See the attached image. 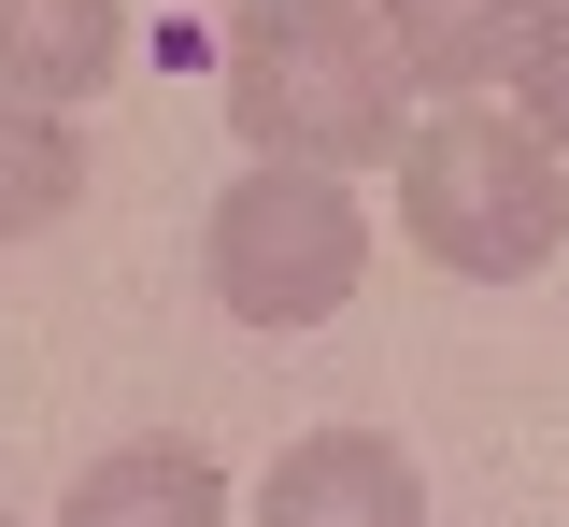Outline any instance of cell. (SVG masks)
<instances>
[{
    "label": "cell",
    "instance_id": "1",
    "mask_svg": "<svg viewBox=\"0 0 569 527\" xmlns=\"http://www.w3.org/2000/svg\"><path fill=\"white\" fill-rule=\"evenodd\" d=\"M228 129L299 171L399 157V43L370 0H242L228 14Z\"/></svg>",
    "mask_w": 569,
    "mask_h": 527
},
{
    "label": "cell",
    "instance_id": "2",
    "mask_svg": "<svg viewBox=\"0 0 569 527\" xmlns=\"http://www.w3.org/2000/svg\"><path fill=\"white\" fill-rule=\"evenodd\" d=\"M399 228H413L456 286H527L569 242L556 143L527 115H427L413 143H399Z\"/></svg>",
    "mask_w": 569,
    "mask_h": 527
},
{
    "label": "cell",
    "instance_id": "3",
    "mask_svg": "<svg viewBox=\"0 0 569 527\" xmlns=\"http://www.w3.org/2000/svg\"><path fill=\"white\" fill-rule=\"evenodd\" d=\"M370 271V215H356L342 171H299V157H257L228 200H213V300L242 328H328Z\"/></svg>",
    "mask_w": 569,
    "mask_h": 527
},
{
    "label": "cell",
    "instance_id": "4",
    "mask_svg": "<svg viewBox=\"0 0 569 527\" xmlns=\"http://www.w3.org/2000/svg\"><path fill=\"white\" fill-rule=\"evenodd\" d=\"M257 527H427V485L385 428H313V443L271 456Z\"/></svg>",
    "mask_w": 569,
    "mask_h": 527
},
{
    "label": "cell",
    "instance_id": "5",
    "mask_svg": "<svg viewBox=\"0 0 569 527\" xmlns=\"http://www.w3.org/2000/svg\"><path fill=\"white\" fill-rule=\"evenodd\" d=\"M114 58H129V14L114 0H0V100L71 115V100L114 86Z\"/></svg>",
    "mask_w": 569,
    "mask_h": 527
},
{
    "label": "cell",
    "instance_id": "6",
    "mask_svg": "<svg viewBox=\"0 0 569 527\" xmlns=\"http://www.w3.org/2000/svg\"><path fill=\"white\" fill-rule=\"evenodd\" d=\"M58 527H228V485H213L200 443H129V456H100L71 485Z\"/></svg>",
    "mask_w": 569,
    "mask_h": 527
},
{
    "label": "cell",
    "instance_id": "7",
    "mask_svg": "<svg viewBox=\"0 0 569 527\" xmlns=\"http://www.w3.org/2000/svg\"><path fill=\"white\" fill-rule=\"evenodd\" d=\"M385 14V43H399V72H427V86H470L512 58V29H527V0H370Z\"/></svg>",
    "mask_w": 569,
    "mask_h": 527
},
{
    "label": "cell",
    "instance_id": "8",
    "mask_svg": "<svg viewBox=\"0 0 569 527\" xmlns=\"http://www.w3.org/2000/svg\"><path fill=\"white\" fill-rule=\"evenodd\" d=\"M71 186H86L71 115H43V100H0V242L58 228V215H71Z\"/></svg>",
    "mask_w": 569,
    "mask_h": 527
},
{
    "label": "cell",
    "instance_id": "9",
    "mask_svg": "<svg viewBox=\"0 0 569 527\" xmlns=\"http://www.w3.org/2000/svg\"><path fill=\"white\" fill-rule=\"evenodd\" d=\"M512 100H527V129L569 157V0H527V29H512Z\"/></svg>",
    "mask_w": 569,
    "mask_h": 527
},
{
    "label": "cell",
    "instance_id": "10",
    "mask_svg": "<svg viewBox=\"0 0 569 527\" xmlns=\"http://www.w3.org/2000/svg\"><path fill=\"white\" fill-rule=\"evenodd\" d=\"M0 527H14V514H0Z\"/></svg>",
    "mask_w": 569,
    "mask_h": 527
}]
</instances>
